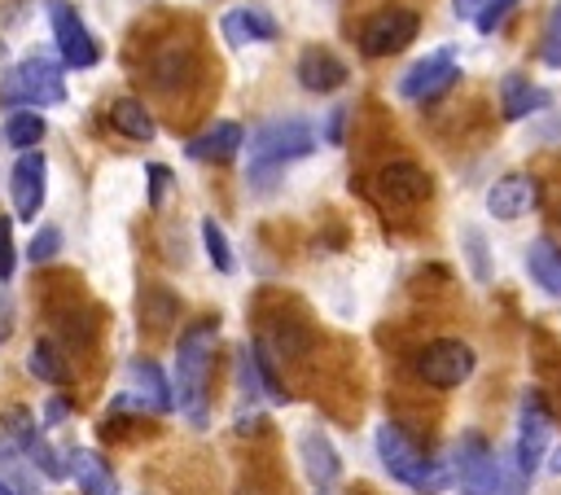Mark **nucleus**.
<instances>
[{
  "label": "nucleus",
  "mask_w": 561,
  "mask_h": 495,
  "mask_svg": "<svg viewBox=\"0 0 561 495\" xmlns=\"http://www.w3.org/2000/svg\"><path fill=\"white\" fill-rule=\"evenodd\" d=\"M517 9V0H486L482 9H478V18H473V26L482 31V35H495L504 22H508V13Z\"/></svg>",
  "instance_id": "bb28decb"
},
{
  "label": "nucleus",
  "mask_w": 561,
  "mask_h": 495,
  "mask_svg": "<svg viewBox=\"0 0 561 495\" xmlns=\"http://www.w3.org/2000/svg\"><path fill=\"white\" fill-rule=\"evenodd\" d=\"M44 118L39 114H31V110H18V114H9V123H4V140L13 145V149H35L39 140H44Z\"/></svg>",
  "instance_id": "393cba45"
},
{
  "label": "nucleus",
  "mask_w": 561,
  "mask_h": 495,
  "mask_svg": "<svg viewBox=\"0 0 561 495\" xmlns=\"http://www.w3.org/2000/svg\"><path fill=\"white\" fill-rule=\"evenodd\" d=\"M110 123L114 131H123L127 140H153V114L136 101V96H118L110 105Z\"/></svg>",
  "instance_id": "5701e85b"
},
{
  "label": "nucleus",
  "mask_w": 561,
  "mask_h": 495,
  "mask_svg": "<svg viewBox=\"0 0 561 495\" xmlns=\"http://www.w3.org/2000/svg\"><path fill=\"white\" fill-rule=\"evenodd\" d=\"M543 105H548V92H543L539 83H530L526 74H504V79H500V110H504L508 123L530 118V114L543 110Z\"/></svg>",
  "instance_id": "a211bd4d"
},
{
  "label": "nucleus",
  "mask_w": 561,
  "mask_h": 495,
  "mask_svg": "<svg viewBox=\"0 0 561 495\" xmlns=\"http://www.w3.org/2000/svg\"><path fill=\"white\" fill-rule=\"evenodd\" d=\"M316 145H320L316 127H311L307 118H298V114L272 118V123L254 127V136H250V180H254V184H267V180H272L276 171H285L289 162L311 158Z\"/></svg>",
  "instance_id": "7ed1b4c3"
},
{
  "label": "nucleus",
  "mask_w": 561,
  "mask_h": 495,
  "mask_svg": "<svg viewBox=\"0 0 561 495\" xmlns=\"http://www.w3.org/2000/svg\"><path fill=\"white\" fill-rule=\"evenodd\" d=\"M425 193H430V175L408 158H394L377 171V197L390 206H416Z\"/></svg>",
  "instance_id": "ddd939ff"
},
{
  "label": "nucleus",
  "mask_w": 561,
  "mask_h": 495,
  "mask_svg": "<svg viewBox=\"0 0 561 495\" xmlns=\"http://www.w3.org/2000/svg\"><path fill=\"white\" fill-rule=\"evenodd\" d=\"M18 267V250H13V223L0 215V280H9Z\"/></svg>",
  "instance_id": "7c9ffc66"
},
{
  "label": "nucleus",
  "mask_w": 561,
  "mask_h": 495,
  "mask_svg": "<svg viewBox=\"0 0 561 495\" xmlns=\"http://www.w3.org/2000/svg\"><path fill=\"white\" fill-rule=\"evenodd\" d=\"M44 188H48V162H44V153H39V149L18 153V162H13V171H9V193H13L18 219H35V215H39Z\"/></svg>",
  "instance_id": "9b49d317"
},
{
  "label": "nucleus",
  "mask_w": 561,
  "mask_h": 495,
  "mask_svg": "<svg viewBox=\"0 0 561 495\" xmlns=\"http://www.w3.org/2000/svg\"><path fill=\"white\" fill-rule=\"evenodd\" d=\"M66 464L75 469V482H79V491H83V495H118V482H114L110 464H105L96 451L79 447V451H70V460H66Z\"/></svg>",
  "instance_id": "4be33fe9"
},
{
  "label": "nucleus",
  "mask_w": 561,
  "mask_h": 495,
  "mask_svg": "<svg viewBox=\"0 0 561 495\" xmlns=\"http://www.w3.org/2000/svg\"><path fill=\"white\" fill-rule=\"evenodd\" d=\"M526 272H530V280H535L548 298H561V245H557V241H548V237L530 241V250H526Z\"/></svg>",
  "instance_id": "412c9836"
},
{
  "label": "nucleus",
  "mask_w": 561,
  "mask_h": 495,
  "mask_svg": "<svg viewBox=\"0 0 561 495\" xmlns=\"http://www.w3.org/2000/svg\"><path fill=\"white\" fill-rule=\"evenodd\" d=\"M202 245H206V258L215 263V272H232V245H228V237H224V228L215 223V219H202Z\"/></svg>",
  "instance_id": "a878e982"
},
{
  "label": "nucleus",
  "mask_w": 561,
  "mask_h": 495,
  "mask_svg": "<svg viewBox=\"0 0 561 495\" xmlns=\"http://www.w3.org/2000/svg\"><path fill=\"white\" fill-rule=\"evenodd\" d=\"M241 140H245V127L232 123V118H219V123H210L206 131H197V136L184 145V153H188L193 162H232L237 149H241Z\"/></svg>",
  "instance_id": "4468645a"
},
{
  "label": "nucleus",
  "mask_w": 561,
  "mask_h": 495,
  "mask_svg": "<svg viewBox=\"0 0 561 495\" xmlns=\"http://www.w3.org/2000/svg\"><path fill=\"white\" fill-rule=\"evenodd\" d=\"M44 9H48V22H53V44H57L61 66H70V70H92V66L101 61V48H96V39L88 35V26H83V18L75 13V4H70V0H44Z\"/></svg>",
  "instance_id": "1a4fd4ad"
},
{
  "label": "nucleus",
  "mask_w": 561,
  "mask_h": 495,
  "mask_svg": "<svg viewBox=\"0 0 561 495\" xmlns=\"http://www.w3.org/2000/svg\"><path fill=\"white\" fill-rule=\"evenodd\" d=\"M456 79H460L456 48H451V44H443V48L425 53L421 61H412V66L403 70V79H399V96H403V101H434V96L451 92V88H456Z\"/></svg>",
  "instance_id": "9d476101"
},
{
  "label": "nucleus",
  "mask_w": 561,
  "mask_h": 495,
  "mask_svg": "<svg viewBox=\"0 0 561 495\" xmlns=\"http://www.w3.org/2000/svg\"><path fill=\"white\" fill-rule=\"evenodd\" d=\"M0 101H35V105H61L66 101V79H61V61L31 53L18 61L13 74L0 79Z\"/></svg>",
  "instance_id": "0eeeda50"
},
{
  "label": "nucleus",
  "mask_w": 561,
  "mask_h": 495,
  "mask_svg": "<svg viewBox=\"0 0 561 495\" xmlns=\"http://www.w3.org/2000/svg\"><path fill=\"white\" fill-rule=\"evenodd\" d=\"M131 381H136V390H140V403L149 407V412H171L175 407V390H171V381H167V372L153 364V359H131Z\"/></svg>",
  "instance_id": "aec40b11"
},
{
  "label": "nucleus",
  "mask_w": 561,
  "mask_h": 495,
  "mask_svg": "<svg viewBox=\"0 0 561 495\" xmlns=\"http://www.w3.org/2000/svg\"><path fill=\"white\" fill-rule=\"evenodd\" d=\"M298 460H302V473L316 482V486H333L342 477V456L337 447L320 434V429H307L298 438Z\"/></svg>",
  "instance_id": "dca6fc26"
},
{
  "label": "nucleus",
  "mask_w": 561,
  "mask_h": 495,
  "mask_svg": "<svg viewBox=\"0 0 561 495\" xmlns=\"http://www.w3.org/2000/svg\"><path fill=\"white\" fill-rule=\"evenodd\" d=\"M342 123H346V110H333V118H329V131H324V140H329V145H342V140H346Z\"/></svg>",
  "instance_id": "72a5a7b5"
},
{
  "label": "nucleus",
  "mask_w": 561,
  "mask_h": 495,
  "mask_svg": "<svg viewBox=\"0 0 561 495\" xmlns=\"http://www.w3.org/2000/svg\"><path fill=\"white\" fill-rule=\"evenodd\" d=\"M26 372H31L35 381H48V385H61V381L70 377V372H66V359H61V350H57L53 342H35V346H31Z\"/></svg>",
  "instance_id": "b1692460"
},
{
  "label": "nucleus",
  "mask_w": 561,
  "mask_h": 495,
  "mask_svg": "<svg viewBox=\"0 0 561 495\" xmlns=\"http://www.w3.org/2000/svg\"><path fill=\"white\" fill-rule=\"evenodd\" d=\"M145 175H149V193H145V202L158 210L162 206V197H167V184H171V171L162 166V162H149L145 166Z\"/></svg>",
  "instance_id": "c756f323"
},
{
  "label": "nucleus",
  "mask_w": 561,
  "mask_h": 495,
  "mask_svg": "<svg viewBox=\"0 0 561 495\" xmlns=\"http://www.w3.org/2000/svg\"><path fill=\"white\" fill-rule=\"evenodd\" d=\"M70 412H75V399H70V394H53V399L44 403V425H61Z\"/></svg>",
  "instance_id": "473e14b6"
},
{
  "label": "nucleus",
  "mask_w": 561,
  "mask_h": 495,
  "mask_svg": "<svg viewBox=\"0 0 561 495\" xmlns=\"http://www.w3.org/2000/svg\"><path fill=\"white\" fill-rule=\"evenodd\" d=\"M219 320H193L175 342V403L202 429L210 421V364H215Z\"/></svg>",
  "instance_id": "f257e3e1"
},
{
  "label": "nucleus",
  "mask_w": 561,
  "mask_h": 495,
  "mask_svg": "<svg viewBox=\"0 0 561 495\" xmlns=\"http://www.w3.org/2000/svg\"><path fill=\"white\" fill-rule=\"evenodd\" d=\"M351 79V70H346V61L342 57H333L329 48H307L302 57H298V83L307 88V92H337L342 83Z\"/></svg>",
  "instance_id": "2eb2a0df"
},
{
  "label": "nucleus",
  "mask_w": 561,
  "mask_h": 495,
  "mask_svg": "<svg viewBox=\"0 0 561 495\" xmlns=\"http://www.w3.org/2000/svg\"><path fill=\"white\" fill-rule=\"evenodd\" d=\"M26 456H31V464H39V469H44L48 477H61V473H66V464H61V460L53 456V447H48L44 438H35V447H31Z\"/></svg>",
  "instance_id": "2f4dec72"
},
{
  "label": "nucleus",
  "mask_w": 561,
  "mask_h": 495,
  "mask_svg": "<svg viewBox=\"0 0 561 495\" xmlns=\"http://www.w3.org/2000/svg\"><path fill=\"white\" fill-rule=\"evenodd\" d=\"M9 329H13V311H9V302L0 298V342L9 337Z\"/></svg>",
  "instance_id": "c9c22d12"
},
{
  "label": "nucleus",
  "mask_w": 561,
  "mask_h": 495,
  "mask_svg": "<svg viewBox=\"0 0 561 495\" xmlns=\"http://www.w3.org/2000/svg\"><path fill=\"white\" fill-rule=\"evenodd\" d=\"M486 0H451V9H456V18H478V9H482Z\"/></svg>",
  "instance_id": "f704fd0d"
},
{
  "label": "nucleus",
  "mask_w": 561,
  "mask_h": 495,
  "mask_svg": "<svg viewBox=\"0 0 561 495\" xmlns=\"http://www.w3.org/2000/svg\"><path fill=\"white\" fill-rule=\"evenodd\" d=\"M412 372L434 390H456L478 372V350L465 337H434L412 355Z\"/></svg>",
  "instance_id": "20e7f679"
},
{
  "label": "nucleus",
  "mask_w": 561,
  "mask_h": 495,
  "mask_svg": "<svg viewBox=\"0 0 561 495\" xmlns=\"http://www.w3.org/2000/svg\"><path fill=\"white\" fill-rule=\"evenodd\" d=\"M35 438H39V425H35V416L26 407H9L0 416V460L4 464H13L18 456H26L35 447Z\"/></svg>",
  "instance_id": "6ab92c4d"
},
{
  "label": "nucleus",
  "mask_w": 561,
  "mask_h": 495,
  "mask_svg": "<svg viewBox=\"0 0 561 495\" xmlns=\"http://www.w3.org/2000/svg\"><path fill=\"white\" fill-rule=\"evenodd\" d=\"M57 250H61V232H57V228H39L26 254H31V263H48Z\"/></svg>",
  "instance_id": "c85d7f7f"
},
{
  "label": "nucleus",
  "mask_w": 561,
  "mask_h": 495,
  "mask_svg": "<svg viewBox=\"0 0 561 495\" xmlns=\"http://www.w3.org/2000/svg\"><path fill=\"white\" fill-rule=\"evenodd\" d=\"M416 31H421V13L416 9H403V4L377 9L359 26V53L364 57H394L416 39Z\"/></svg>",
  "instance_id": "6e6552de"
},
{
  "label": "nucleus",
  "mask_w": 561,
  "mask_h": 495,
  "mask_svg": "<svg viewBox=\"0 0 561 495\" xmlns=\"http://www.w3.org/2000/svg\"><path fill=\"white\" fill-rule=\"evenodd\" d=\"M548 473H557V477H561V442H557V451H552V460H548Z\"/></svg>",
  "instance_id": "e433bc0d"
},
{
  "label": "nucleus",
  "mask_w": 561,
  "mask_h": 495,
  "mask_svg": "<svg viewBox=\"0 0 561 495\" xmlns=\"http://www.w3.org/2000/svg\"><path fill=\"white\" fill-rule=\"evenodd\" d=\"M552 447V403L543 390H526L517 403V442H513V469L530 482Z\"/></svg>",
  "instance_id": "39448f33"
},
{
  "label": "nucleus",
  "mask_w": 561,
  "mask_h": 495,
  "mask_svg": "<svg viewBox=\"0 0 561 495\" xmlns=\"http://www.w3.org/2000/svg\"><path fill=\"white\" fill-rule=\"evenodd\" d=\"M373 442H377V460H381V469H386L394 482H403L408 491H425V495H434V491H443V486L451 482L447 464H443L438 456H430L403 425L381 421L377 434H373Z\"/></svg>",
  "instance_id": "f03ea898"
},
{
  "label": "nucleus",
  "mask_w": 561,
  "mask_h": 495,
  "mask_svg": "<svg viewBox=\"0 0 561 495\" xmlns=\"http://www.w3.org/2000/svg\"><path fill=\"white\" fill-rule=\"evenodd\" d=\"M539 57H543V66L561 70V4L548 13V26H543V44H539Z\"/></svg>",
  "instance_id": "cd10ccee"
},
{
  "label": "nucleus",
  "mask_w": 561,
  "mask_h": 495,
  "mask_svg": "<svg viewBox=\"0 0 561 495\" xmlns=\"http://www.w3.org/2000/svg\"><path fill=\"white\" fill-rule=\"evenodd\" d=\"M219 31L228 44H267V39H276V18L254 4H241L219 18Z\"/></svg>",
  "instance_id": "f3484780"
},
{
  "label": "nucleus",
  "mask_w": 561,
  "mask_h": 495,
  "mask_svg": "<svg viewBox=\"0 0 561 495\" xmlns=\"http://www.w3.org/2000/svg\"><path fill=\"white\" fill-rule=\"evenodd\" d=\"M539 206V180L535 175H526V171H508V175H500L491 188H486V215L491 219H522V215H530Z\"/></svg>",
  "instance_id": "f8f14e48"
},
{
  "label": "nucleus",
  "mask_w": 561,
  "mask_h": 495,
  "mask_svg": "<svg viewBox=\"0 0 561 495\" xmlns=\"http://www.w3.org/2000/svg\"><path fill=\"white\" fill-rule=\"evenodd\" d=\"M0 495H18V491H13V482H4V477H0Z\"/></svg>",
  "instance_id": "4c0bfd02"
},
{
  "label": "nucleus",
  "mask_w": 561,
  "mask_h": 495,
  "mask_svg": "<svg viewBox=\"0 0 561 495\" xmlns=\"http://www.w3.org/2000/svg\"><path fill=\"white\" fill-rule=\"evenodd\" d=\"M451 464H456V486L460 495H500L504 486V469L495 460V447L482 429H465L456 438V451H451Z\"/></svg>",
  "instance_id": "423d86ee"
}]
</instances>
